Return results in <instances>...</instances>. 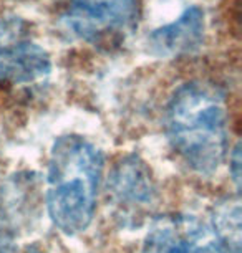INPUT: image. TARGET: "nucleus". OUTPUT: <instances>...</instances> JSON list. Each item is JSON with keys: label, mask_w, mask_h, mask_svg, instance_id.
<instances>
[{"label": "nucleus", "mask_w": 242, "mask_h": 253, "mask_svg": "<svg viewBox=\"0 0 242 253\" xmlns=\"http://www.w3.org/2000/svg\"><path fill=\"white\" fill-rule=\"evenodd\" d=\"M110 190L121 202L145 204L151 200L153 184L145 162L136 157H128L118 164L110 175Z\"/></svg>", "instance_id": "nucleus-7"}, {"label": "nucleus", "mask_w": 242, "mask_h": 253, "mask_svg": "<svg viewBox=\"0 0 242 253\" xmlns=\"http://www.w3.org/2000/svg\"><path fill=\"white\" fill-rule=\"evenodd\" d=\"M23 253H47V252L42 250V248H39V247H28Z\"/></svg>", "instance_id": "nucleus-11"}, {"label": "nucleus", "mask_w": 242, "mask_h": 253, "mask_svg": "<svg viewBox=\"0 0 242 253\" xmlns=\"http://www.w3.org/2000/svg\"><path fill=\"white\" fill-rule=\"evenodd\" d=\"M143 253H227L209 223L193 215H166L151 223Z\"/></svg>", "instance_id": "nucleus-5"}, {"label": "nucleus", "mask_w": 242, "mask_h": 253, "mask_svg": "<svg viewBox=\"0 0 242 253\" xmlns=\"http://www.w3.org/2000/svg\"><path fill=\"white\" fill-rule=\"evenodd\" d=\"M136 0H70L63 23L75 37L98 46L118 45L136 25Z\"/></svg>", "instance_id": "nucleus-3"}, {"label": "nucleus", "mask_w": 242, "mask_h": 253, "mask_svg": "<svg viewBox=\"0 0 242 253\" xmlns=\"http://www.w3.org/2000/svg\"><path fill=\"white\" fill-rule=\"evenodd\" d=\"M212 230L227 253H241V205L239 200H226L214 209Z\"/></svg>", "instance_id": "nucleus-8"}, {"label": "nucleus", "mask_w": 242, "mask_h": 253, "mask_svg": "<svg viewBox=\"0 0 242 253\" xmlns=\"http://www.w3.org/2000/svg\"><path fill=\"white\" fill-rule=\"evenodd\" d=\"M103 152L78 134L53 142L47 167V212L65 235H78L92 223L103 177Z\"/></svg>", "instance_id": "nucleus-2"}, {"label": "nucleus", "mask_w": 242, "mask_h": 253, "mask_svg": "<svg viewBox=\"0 0 242 253\" xmlns=\"http://www.w3.org/2000/svg\"><path fill=\"white\" fill-rule=\"evenodd\" d=\"M166 136L173 151L193 172L212 175L229 151L224 94L206 81H188L166 108Z\"/></svg>", "instance_id": "nucleus-1"}, {"label": "nucleus", "mask_w": 242, "mask_h": 253, "mask_svg": "<svg viewBox=\"0 0 242 253\" xmlns=\"http://www.w3.org/2000/svg\"><path fill=\"white\" fill-rule=\"evenodd\" d=\"M229 162H231V172H232V179H234V182L237 185V189H239V182H241V147L237 144L234 147V151H232V156L229 157Z\"/></svg>", "instance_id": "nucleus-10"}, {"label": "nucleus", "mask_w": 242, "mask_h": 253, "mask_svg": "<svg viewBox=\"0 0 242 253\" xmlns=\"http://www.w3.org/2000/svg\"><path fill=\"white\" fill-rule=\"evenodd\" d=\"M206 32V17L201 7H188L178 18L156 28L148 37L151 53L158 56H178L199 48Z\"/></svg>", "instance_id": "nucleus-6"}, {"label": "nucleus", "mask_w": 242, "mask_h": 253, "mask_svg": "<svg viewBox=\"0 0 242 253\" xmlns=\"http://www.w3.org/2000/svg\"><path fill=\"white\" fill-rule=\"evenodd\" d=\"M51 71L50 55L20 17L0 20V84H25Z\"/></svg>", "instance_id": "nucleus-4"}, {"label": "nucleus", "mask_w": 242, "mask_h": 253, "mask_svg": "<svg viewBox=\"0 0 242 253\" xmlns=\"http://www.w3.org/2000/svg\"><path fill=\"white\" fill-rule=\"evenodd\" d=\"M0 253H17L15 233L0 223Z\"/></svg>", "instance_id": "nucleus-9"}]
</instances>
